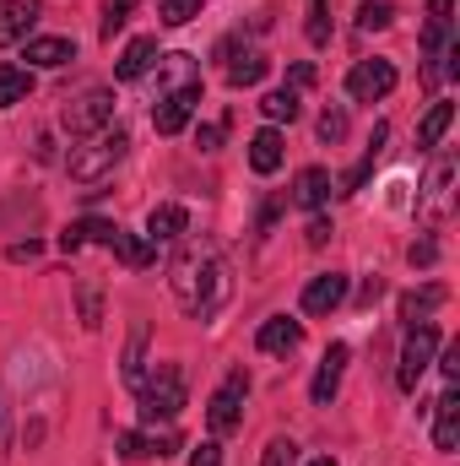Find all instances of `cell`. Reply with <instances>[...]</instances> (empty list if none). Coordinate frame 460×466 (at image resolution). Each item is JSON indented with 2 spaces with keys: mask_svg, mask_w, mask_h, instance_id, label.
I'll list each match as a JSON object with an SVG mask.
<instances>
[{
  "mask_svg": "<svg viewBox=\"0 0 460 466\" xmlns=\"http://www.w3.org/2000/svg\"><path fill=\"white\" fill-rule=\"evenodd\" d=\"M450 125H455V104H434V109L423 115V125H417V147H423V152H428V147H439Z\"/></svg>",
  "mask_w": 460,
  "mask_h": 466,
  "instance_id": "cell-25",
  "label": "cell"
},
{
  "mask_svg": "<svg viewBox=\"0 0 460 466\" xmlns=\"http://www.w3.org/2000/svg\"><path fill=\"white\" fill-rule=\"evenodd\" d=\"M439 358V326L423 320V326H406V342H401V363H395V385L401 390H417V380L428 374V363Z\"/></svg>",
  "mask_w": 460,
  "mask_h": 466,
  "instance_id": "cell-4",
  "label": "cell"
},
{
  "mask_svg": "<svg viewBox=\"0 0 460 466\" xmlns=\"http://www.w3.org/2000/svg\"><path fill=\"white\" fill-rule=\"evenodd\" d=\"M195 104H201V82H190V87H168L157 104H152V125H157V136H179L190 115H195Z\"/></svg>",
  "mask_w": 460,
  "mask_h": 466,
  "instance_id": "cell-8",
  "label": "cell"
},
{
  "mask_svg": "<svg viewBox=\"0 0 460 466\" xmlns=\"http://www.w3.org/2000/svg\"><path fill=\"white\" fill-rule=\"evenodd\" d=\"M130 11H135V0H104V16H98V33H104V38H115L119 27L130 22Z\"/></svg>",
  "mask_w": 460,
  "mask_h": 466,
  "instance_id": "cell-32",
  "label": "cell"
},
{
  "mask_svg": "<svg viewBox=\"0 0 460 466\" xmlns=\"http://www.w3.org/2000/svg\"><path fill=\"white\" fill-rule=\"evenodd\" d=\"M282 157H287V141H282V130H276V125H265V130H255V136H249V168H255V174H276V168H282Z\"/></svg>",
  "mask_w": 460,
  "mask_h": 466,
  "instance_id": "cell-13",
  "label": "cell"
},
{
  "mask_svg": "<svg viewBox=\"0 0 460 466\" xmlns=\"http://www.w3.org/2000/svg\"><path fill=\"white\" fill-rule=\"evenodd\" d=\"M298 342H304V320H293V315H271L255 331V348L260 352H293Z\"/></svg>",
  "mask_w": 460,
  "mask_h": 466,
  "instance_id": "cell-15",
  "label": "cell"
},
{
  "mask_svg": "<svg viewBox=\"0 0 460 466\" xmlns=\"http://www.w3.org/2000/svg\"><path fill=\"white\" fill-rule=\"evenodd\" d=\"M152 66H157V38H152V33H141V38H130V44H125L115 76H119V82H141Z\"/></svg>",
  "mask_w": 460,
  "mask_h": 466,
  "instance_id": "cell-16",
  "label": "cell"
},
{
  "mask_svg": "<svg viewBox=\"0 0 460 466\" xmlns=\"http://www.w3.org/2000/svg\"><path fill=\"white\" fill-rule=\"evenodd\" d=\"M346 358H352V348H346V342H331V348H325L320 369H315V380H309V401H315V407H331V401H336L342 374H346Z\"/></svg>",
  "mask_w": 460,
  "mask_h": 466,
  "instance_id": "cell-9",
  "label": "cell"
},
{
  "mask_svg": "<svg viewBox=\"0 0 460 466\" xmlns=\"http://www.w3.org/2000/svg\"><path fill=\"white\" fill-rule=\"evenodd\" d=\"M434 412H439V418H434V451H445V456H450V451H455V440H460V396H455V385L434 401Z\"/></svg>",
  "mask_w": 460,
  "mask_h": 466,
  "instance_id": "cell-18",
  "label": "cell"
},
{
  "mask_svg": "<svg viewBox=\"0 0 460 466\" xmlns=\"http://www.w3.org/2000/svg\"><path fill=\"white\" fill-rule=\"evenodd\" d=\"M439 304H445V288H439V282H428L423 293H406V299H401V320H406V326H423Z\"/></svg>",
  "mask_w": 460,
  "mask_h": 466,
  "instance_id": "cell-23",
  "label": "cell"
},
{
  "mask_svg": "<svg viewBox=\"0 0 460 466\" xmlns=\"http://www.w3.org/2000/svg\"><path fill=\"white\" fill-rule=\"evenodd\" d=\"M309 82H315V66H309V60H298V66L287 71V87L298 93V87H309Z\"/></svg>",
  "mask_w": 460,
  "mask_h": 466,
  "instance_id": "cell-37",
  "label": "cell"
},
{
  "mask_svg": "<svg viewBox=\"0 0 460 466\" xmlns=\"http://www.w3.org/2000/svg\"><path fill=\"white\" fill-rule=\"evenodd\" d=\"M125 152H130V136H125L119 125H109V130H93L82 147H71L65 174H71L76 185H104L119 163H125Z\"/></svg>",
  "mask_w": 460,
  "mask_h": 466,
  "instance_id": "cell-2",
  "label": "cell"
},
{
  "mask_svg": "<svg viewBox=\"0 0 460 466\" xmlns=\"http://www.w3.org/2000/svg\"><path fill=\"white\" fill-rule=\"evenodd\" d=\"M309 466H336V461H331V456H315V461H309Z\"/></svg>",
  "mask_w": 460,
  "mask_h": 466,
  "instance_id": "cell-41",
  "label": "cell"
},
{
  "mask_svg": "<svg viewBox=\"0 0 460 466\" xmlns=\"http://www.w3.org/2000/svg\"><path fill=\"white\" fill-rule=\"evenodd\" d=\"M406 255H412V266H434V260H439V244H434V238H417Z\"/></svg>",
  "mask_w": 460,
  "mask_h": 466,
  "instance_id": "cell-35",
  "label": "cell"
},
{
  "mask_svg": "<svg viewBox=\"0 0 460 466\" xmlns=\"http://www.w3.org/2000/svg\"><path fill=\"white\" fill-rule=\"evenodd\" d=\"M260 466H298V445H293L287 434H276V440L265 445V456H260Z\"/></svg>",
  "mask_w": 460,
  "mask_h": 466,
  "instance_id": "cell-33",
  "label": "cell"
},
{
  "mask_svg": "<svg viewBox=\"0 0 460 466\" xmlns=\"http://www.w3.org/2000/svg\"><path fill=\"white\" fill-rule=\"evenodd\" d=\"M325 238H331V223H325V218H315V223H309V244H315V249H320V244H325Z\"/></svg>",
  "mask_w": 460,
  "mask_h": 466,
  "instance_id": "cell-38",
  "label": "cell"
},
{
  "mask_svg": "<svg viewBox=\"0 0 460 466\" xmlns=\"http://www.w3.org/2000/svg\"><path fill=\"white\" fill-rule=\"evenodd\" d=\"M265 71H271V60H265L260 49H244L238 60H228V87H255Z\"/></svg>",
  "mask_w": 460,
  "mask_h": 466,
  "instance_id": "cell-24",
  "label": "cell"
},
{
  "mask_svg": "<svg viewBox=\"0 0 460 466\" xmlns=\"http://www.w3.org/2000/svg\"><path fill=\"white\" fill-rule=\"evenodd\" d=\"M33 98V71L27 66H0V109H16Z\"/></svg>",
  "mask_w": 460,
  "mask_h": 466,
  "instance_id": "cell-22",
  "label": "cell"
},
{
  "mask_svg": "<svg viewBox=\"0 0 460 466\" xmlns=\"http://www.w3.org/2000/svg\"><path fill=\"white\" fill-rule=\"evenodd\" d=\"M342 136H346V109H342V104H331V109L320 115V141H325V147H336Z\"/></svg>",
  "mask_w": 460,
  "mask_h": 466,
  "instance_id": "cell-34",
  "label": "cell"
},
{
  "mask_svg": "<svg viewBox=\"0 0 460 466\" xmlns=\"http://www.w3.org/2000/svg\"><path fill=\"white\" fill-rule=\"evenodd\" d=\"M119 223H104V218H82V223H71V228L60 233V249L65 255H76L82 244H104V249H115V238H119Z\"/></svg>",
  "mask_w": 460,
  "mask_h": 466,
  "instance_id": "cell-12",
  "label": "cell"
},
{
  "mask_svg": "<svg viewBox=\"0 0 460 466\" xmlns=\"http://www.w3.org/2000/svg\"><path fill=\"white\" fill-rule=\"evenodd\" d=\"M190 466H223V445H217V440H206V445L190 456Z\"/></svg>",
  "mask_w": 460,
  "mask_h": 466,
  "instance_id": "cell-36",
  "label": "cell"
},
{
  "mask_svg": "<svg viewBox=\"0 0 460 466\" xmlns=\"http://www.w3.org/2000/svg\"><path fill=\"white\" fill-rule=\"evenodd\" d=\"M179 451V434H119V456L125 461H146V456H174Z\"/></svg>",
  "mask_w": 460,
  "mask_h": 466,
  "instance_id": "cell-20",
  "label": "cell"
},
{
  "mask_svg": "<svg viewBox=\"0 0 460 466\" xmlns=\"http://www.w3.org/2000/svg\"><path fill=\"white\" fill-rule=\"evenodd\" d=\"M309 44L320 49V44H331V0H309Z\"/></svg>",
  "mask_w": 460,
  "mask_h": 466,
  "instance_id": "cell-30",
  "label": "cell"
},
{
  "mask_svg": "<svg viewBox=\"0 0 460 466\" xmlns=\"http://www.w3.org/2000/svg\"><path fill=\"white\" fill-rule=\"evenodd\" d=\"M119 374H125V385H141V374H146V326H135V331H130V348H125Z\"/></svg>",
  "mask_w": 460,
  "mask_h": 466,
  "instance_id": "cell-28",
  "label": "cell"
},
{
  "mask_svg": "<svg viewBox=\"0 0 460 466\" xmlns=\"http://www.w3.org/2000/svg\"><path fill=\"white\" fill-rule=\"evenodd\" d=\"M385 141H390V125H374V136H368V152H363V163L346 174V185H342V196H357L368 179H374V168H379V157H385Z\"/></svg>",
  "mask_w": 460,
  "mask_h": 466,
  "instance_id": "cell-21",
  "label": "cell"
},
{
  "mask_svg": "<svg viewBox=\"0 0 460 466\" xmlns=\"http://www.w3.org/2000/svg\"><path fill=\"white\" fill-rule=\"evenodd\" d=\"M60 125H65L71 136H93V130H109V125H115V93H109V87H87L82 98H71V104H65Z\"/></svg>",
  "mask_w": 460,
  "mask_h": 466,
  "instance_id": "cell-6",
  "label": "cell"
},
{
  "mask_svg": "<svg viewBox=\"0 0 460 466\" xmlns=\"http://www.w3.org/2000/svg\"><path fill=\"white\" fill-rule=\"evenodd\" d=\"M157 16H163L168 27H185V22L201 16V0H157Z\"/></svg>",
  "mask_w": 460,
  "mask_h": 466,
  "instance_id": "cell-31",
  "label": "cell"
},
{
  "mask_svg": "<svg viewBox=\"0 0 460 466\" xmlns=\"http://www.w3.org/2000/svg\"><path fill=\"white\" fill-rule=\"evenodd\" d=\"M331 190H336V185H331V168H320V163H315V168H304V174L293 179V207L320 212V207L331 201Z\"/></svg>",
  "mask_w": 460,
  "mask_h": 466,
  "instance_id": "cell-14",
  "label": "cell"
},
{
  "mask_svg": "<svg viewBox=\"0 0 460 466\" xmlns=\"http://www.w3.org/2000/svg\"><path fill=\"white\" fill-rule=\"evenodd\" d=\"M439 369H445V380H455V374H460V348L445 352V363H439Z\"/></svg>",
  "mask_w": 460,
  "mask_h": 466,
  "instance_id": "cell-39",
  "label": "cell"
},
{
  "mask_svg": "<svg viewBox=\"0 0 460 466\" xmlns=\"http://www.w3.org/2000/svg\"><path fill=\"white\" fill-rule=\"evenodd\" d=\"M185 228H190V212H185L179 201H163V207L146 212V238H152V244H174Z\"/></svg>",
  "mask_w": 460,
  "mask_h": 466,
  "instance_id": "cell-17",
  "label": "cell"
},
{
  "mask_svg": "<svg viewBox=\"0 0 460 466\" xmlns=\"http://www.w3.org/2000/svg\"><path fill=\"white\" fill-rule=\"evenodd\" d=\"M76 60V38H27V66L38 71H60Z\"/></svg>",
  "mask_w": 460,
  "mask_h": 466,
  "instance_id": "cell-19",
  "label": "cell"
},
{
  "mask_svg": "<svg viewBox=\"0 0 460 466\" xmlns=\"http://www.w3.org/2000/svg\"><path fill=\"white\" fill-rule=\"evenodd\" d=\"M5 440H11V434H5V396H0V451H5Z\"/></svg>",
  "mask_w": 460,
  "mask_h": 466,
  "instance_id": "cell-40",
  "label": "cell"
},
{
  "mask_svg": "<svg viewBox=\"0 0 460 466\" xmlns=\"http://www.w3.org/2000/svg\"><path fill=\"white\" fill-rule=\"evenodd\" d=\"M298 109H304V104H298V93H293V87H276V93H265V98H260V115L271 119V125H293Z\"/></svg>",
  "mask_w": 460,
  "mask_h": 466,
  "instance_id": "cell-27",
  "label": "cell"
},
{
  "mask_svg": "<svg viewBox=\"0 0 460 466\" xmlns=\"http://www.w3.org/2000/svg\"><path fill=\"white\" fill-rule=\"evenodd\" d=\"M115 255L130 266V271H141V266H152V260H157V244H152L146 233H141V238H135V233H119V238H115Z\"/></svg>",
  "mask_w": 460,
  "mask_h": 466,
  "instance_id": "cell-26",
  "label": "cell"
},
{
  "mask_svg": "<svg viewBox=\"0 0 460 466\" xmlns=\"http://www.w3.org/2000/svg\"><path fill=\"white\" fill-rule=\"evenodd\" d=\"M38 11H44V0H0V49L27 44V33H33Z\"/></svg>",
  "mask_w": 460,
  "mask_h": 466,
  "instance_id": "cell-11",
  "label": "cell"
},
{
  "mask_svg": "<svg viewBox=\"0 0 460 466\" xmlns=\"http://www.w3.org/2000/svg\"><path fill=\"white\" fill-rule=\"evenodd\" d=\"M135 407H141L146 423H174V418L185 412V369H179V363H157L152 374H141Z\"/></svg>",
  "mask_w": 460,
  "mask_h": 466,
  "instance_id": "cell-3",
  "label": "cell"
},
{
  "mask_svg": "<svg viewBox=\"0 0 460 466\" xmlns=\"http://www.w3.org/2000/svg\"><path fill=\"white\" fill-rule=\"evenodd\" d=\"M244 396H249V374L233 369L228 380L212 390V401H206V429H212V440H223V434H233V429L244 423Z\"/></svg>",
  "mask_w": 460,
  "mask_h": 466,
  "instance_id": "cell-5",
  "label": "cell"
},
{
  "mask_svg": "<svg viewBox=\"0 0 460 466\" xmlns=\"http://www.w3.org/2000/svg\"><path fill=\"white\" fill-rule=\"evenodd\" d=\"M168 288H174V299H179V309H185V315L206 320V315L223 304V293H228L223 249H217V244H206V238H190V244L168 260Z\"/></svg>",
  "mask_w": 460,
  "mask_h": 466,
  "instance_id": "cell-1",
  "label": "cell"
},
{
  "mask_svg": "<svg viewBox=\"0 0 460 466\" xmlns=\"http://www.w3.org/2000/svg\"><path fill=\"white\" fill-rule=\"evenodd\" d=\"M346 271H320L309 288H304V315H331V309H342L346 304Z\"/></svg>",
  "mask_w": 460,
  "mask_h": 466,
  "instance_id": "cell-10",
  "label": "cell"
},
{
  "mask_svg": "<svg viewBox=\"0 0 460 466\" xmlns=\"http://www.w3.org/2000/svg\"><path fill=\"white\" fill-rule=\"evenodd\" d=\"M395 82H401V76H395V60H379V55H374V60H357V66L346 71V93H352L357 104H379V98H390Z\"/></svg>",
  "mask_w": 460,
  "mask_h": 466,
  "instance_id": "cell-7",
  "label": "cell"
},
{
  "mask_svg": "<svg viewBox=\"0 0 460 466\" xmlns=\"http://www.w3.org/2000/svg\"><path fill=\"white\" fill-rule=\"evenodd\" d=\"M395 22V0H363L357 5V33H385Z\"/></svg>",
  "mask_w": 460,
  "mask_h": 466,
  "instance_id": "cell-29",
  "label": "cell"
}]
</instances>
